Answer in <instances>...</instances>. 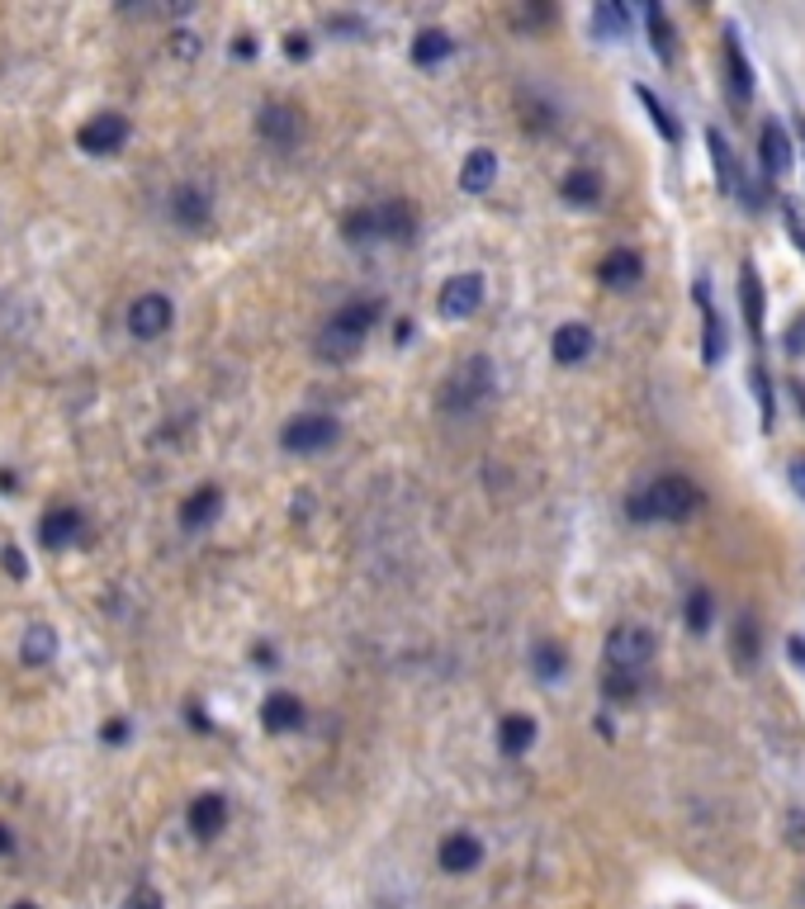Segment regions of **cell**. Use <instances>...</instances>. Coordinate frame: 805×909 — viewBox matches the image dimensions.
I'll return each mask as SVG.
<instances>
[{
	"label": "cell",
	"instance_id": "obj_48",
	"mask_svg": "<svg viewBox=\"0 0 805 909\" xmlns=\"http://www.w3.org/2000/svg\"><path fill=\"white\" fill-rule=\"evenodd\" d=\"M10 909H38V905H34V900H15V905H10Z\"/></svg>",
	"mask_w": 805,
	"mask_h": 909
},
{
	"label": "cell",
	"instance_id": "obj_15",
	"mask_svg": "<svg viewBox=\"0 0 805 909\" xmlns=\"http://www.w3.org/2000/svg\"><path fill=\"white\" fill-rule=\"evenodd\" d=\"M81 526H86V517L62 502V507L44 512V521H38V540H44V550H66L72 540H81Z\"/></svg>",
	"mask_w": 805,
	"mask_h": 909
},
{
	"label": "cell",
	"instance_id": "obj_25",
	"mask_svg": "<svg viewBox=\"0 0 805 909\" xmlns=\"http://www.w3.org/2000/svg\"><path fill=\"white\" fill-rule=\"evenodd\" d=\"M450 52H455V38H450L446 29H422L413 38V62L417 66H436V62H446Z\"/></svg>",
	"mask_w": 805,
	"mask_h": 909
},
{
	"label": "cell",
	"instance_id": "obj_36",
	"mask_svg": "<svg viewBox=\"0 0 805 909\" xmlns=\"http://www.w3.org/2000/svg\"><path fill=\"white\" fill-rule=\"evenodd\" d=\"M754 393H758V408H763V427L772 431V422H777V408H772V384H768V370H754Z\"/></svg>",
	"mask_w": 805,
	"mask_h": 909
},
{
	"label": "cell",
	"instance_id": "obj_42",
	"mask_svg": "<svg viewBox=\"0 0 805 909\" xmlns=\"http://www.w3.org/2000/svg\"><path fill=\"white\" fill-rule=\"evenodd\" d=\"M786 223H791V237H796V247L805 251V223H801V213H796V209H786Z\"/></svg>",
	"mask_w": 805,
	"mask_h": 909
},
{
	"label": "cell",
	"instance_id": "obj_8",
	"mask_svg": "<svg viewBox=\"0 0 805 909\" xmlns=\"http://www.w3.org/2000/svg\"><path fill=\"white\" fill-rule=\"evenodd\" d=\"M175 322V308L167 294H143L129 304V332L138 336V342H157V336H167Z\"/></svg>",
	"mask_w": 805,
	"mask_h": 909
},
{
	"label": "cell",
	"instance_id": "obj_23",
	"mask_svg": "<svg viewBox=\"0 0 805 909\" xmlns=\"http://www.w3.org/2000/svg\"><path fill=\"white\" fill-rule=\"evenodd\" d=\"M559 195L569 199V205H578V209H593V205H602V175L597 171H569L564 181H559Z\"/></svg>",
	"mask_w": 805,
	"mask_h": 909
},
{
	"label": "cell",
	"instance_id": "obj_3",
	"mask_svg": "<svg viewBox=\"0 0 805 909\" xmlns=\"http://www.w3.org/2000/svg\"><path fill=\"white\" fill-rule=\"evenodd\" d=\"M493 389H498V370H493V360L488 356H469V360H460L455 370H450L446 379V389H441V413L446 417H474V413H484L488 403H493Z\"/></svg>",
	"mask_w": 805,
	"mask_h": 909
},
{
	"label": "cell",
	"instance_id": "obj_47",
	"mask_svg": "<svg viewBox=\"0 0 805 909\" xmlns=\"http://www.w3.org/2000/svg\"><path fill=\"white\" fill-rule=\"evenodd\" d=\"M791 393H796V403H801V413H805V389H801V384H791Z\"/></svg>",
	"mask_w": 805,
	"mask_h": 909
},
{
	"label": "cell",
	"instance_id": "obj_14",
	"mask_svg": "<svg viewBox=\"0 0 805 909\" xmlns=\"http://www.w3.org/2000/svg\"><path fill=\"white\" fill-rule=\"evenodd\" d=\"M171 219L181 223V228H209L214 219V195L204 185H175V195H171Z\"/></svg>",
	"mask_w": 805,
	"mask_h": 909
},
{
	"label": "cell",
	"instance_id": "obj_22",
	"mask_svg": "<svg viewBox=\"0 0 805 909\" xmlns=\"http://www.w3.org/2000/svg\"><path fill=\"white\" fill-rule=\"evenodd\" d=\"M758 152H763V171H768V175H782L791 167V143H786V128L777 124V119H768V124H763Z\"/></svg>",
	"mask_w": 805,
	"mask_h": 909
},
{
	"label": "cell",
	"instance_id": "obj_13",
	"mask_svg": "<svg viewBox=\"0 0 805 909\" xmlns=\"http://www.w3.org/2000/svg\"><path fill=\"white\" fill-rule=\"evenodd\" d=\"M304 721H308V705L298 701L294 691H270V697L261 701V725L270 729V735H294Z\"/></svg>",
	"mask_w": 805,
	"mask_h": 909
},
{
	"label": "cell",
	"instance_id": "obj_40",
	"mask_svg": "<svg viewBox=\"0 0 805 909\" xmlns=\"http://www.w3.org/2000/svg\"><path fill=\"white\" fill-rule=\"evenodd\" d=\"M5 568H10V578H29V568H24V554L15 545H5Z\"/></svg>",
	"mask_w": 805,
	"mask_h": 909
},
{
	"label": "cell",
	"instance_id": "obj_38",
	"mask_svg": "<svg viewBox=\"0 0 805 909\" xmlns=\"http://www.w3.org/2000/svg\"><path fill=\"white\" fill-rule=\"evenodd\" d=\"M124 909H167V905H161V890H157V886H147V881H143V886H133V890H129V905H124Z\"/></svg>",
	"mask_w": 805,
	"mask_h": 909
},
{
	"label": "cell",
	"instance_id": "obj_2",
	"mask_svg": "<svg viewBox=\"0 0 805 909\" xmlns=\"http://www.w3.org/2000/svg\"><path fill=\"white\" fill-rule=\"evenodd\" d=\"M379 298H351L346 308H337L332 318H327V328L318 332V360H332V365H341V360H351L361 351V342H365V332L375 328L379 322Z\"/></svg>",
	"mask_w": 805,
	"mask_h": 909
},
{
	"label": "cell",
	"instance_id": "obj_34",
	"mask_svg": "<svg viewBox=\"0 0 805 909\" xmlns=\"http://www.w3.org/2000/svg\"><path fill=\"white\" fill-rule=\"evenodd\" d=\"M341 237H346V242H370V237H375V219H370V209L346 213V219H341Z\"/></svg>",
	"mask_w": 805,
	"mask_h": 909
},
{
	"label": "cell",
	"instance_id": "obj_21",
	"mask_svg": "<svg viewBox=\"0 0 805 909\" xmlns=\"http://www.w3.org/2000/svg\"><path fill=\"white\" fill-rule=\"evenodd\" d=\"M530 744H536V721L522 711H512V715H502L498 721V749L508 753V758H522Z\"/></svg>",
	"mask_w": 805,
	"mask_h": 909
},
{
	"label": "cell",
	"instance_id": "obj_5",
	"mask_svg": "<svg viewBox=\"0 0 805 909\" xmlns=\"http://www.w3.org/2000/svg\"><path fill=\"white\" fill-rule=\"evenodd\" d=\"M654 635L645 626H617L607 635V673H631L639 677L654 663Z\"/></svg>",
	"mask_w": 805,
	"mask_h": 909
},
{
	"label": "cell",
	"instance_id": "obj_6",
	"mask_svg": "<svg viewBox=\"0 0 805 909\" xmlns=\"http://www.w3.org/2000/svg\"><path fill=\"white\" fill-rule=\"evenodd\" d=\"M256 133H261L270 147L290 152V147H298V138H304V114H298V105H290V100H270V105H261V114H256Z\"/></svg>",
	"mask_w": 805,
	"mask_h": 909
},
{
	"label": "cell",
	"instance_id": "obj_29",
	"mask_svg": "<svg viewBox=\"0 0 805 909\" xmlns=\"http://www.w3.org/2000/svg\"><path fill=\"white\" fill-rule=\"evenodd\" d=\"M564 649H559L554 640H545V644H536V654H530V668H536V677L540 683H559L564 677Z\"/></svg>",
	"mask_w": 805,
	"mask_h": 909
},
{
	"label": "cell",
	"instance_id": "obj_7",
	"mask_svg": "<svg viewBox=\"0 0 805 909\" xmlns=\"http://www.w3.org/2000/svg\"><path fill=\"white\" fill-rule=\"evenodd\" d=\"M124 143H129V119L114 114V110L86 119L81 133H76V147H81V152H90V157H114Z\"/></svg>",
	"mask_w": 805,
	"mask_h": 909
},
{
	"label": "cell",
	"instance_id": "obj_37",
	"mask_svg": "<svg viewBox=\"0 0 805 909\" xmlns=\"http://www.w3.org/2000/svg\"><path fill=\"white\" fill-rule=\"evenodd\" d=\"M602 687H607V697H611V701H631L635 691H639V677H631V673H607V683H602Z\"/></svg>",
	"mask_w": 805,
	"mask_h": 909
},
{
	"label": "cell",
	"instance_id": "obj_39",
	"mask_svg": "<svg viewBox=\"0 0 805 909\" xmlns=\"http://www.w3.org/2000/svg\"><path fill=\"white\" fill-rule=\"evenodd\" d=\"M284 52H290V58H294V62H304V58H308V52H313V44H308V38H304V34H290V38H284Z\"/></svg>",
	"mask_w": 805,
	"mask_h": 909
},
{
	"label": "cell",
	"instance_id": "obj_16",
	"mask_svg": "<svg viewBox=\"0 0 805 909\" xmlns=\"http://www.w3.org/2000/svg\"><path fill=\"white\" fill-rule=\"evenodd\" d=\"M218 512H223V488L204 483V488H195V493L181 502V526H185V531H204V526L218 521Z\"/></svg>",
	"mask_w": 805,
	"mask_h": 909
},
{
	"label": "cell",
	"instance_id": "obj_10",
	"mask_svg": "<svg viewBox=\"0 0 805 909\" xmlns=\"http://www.w3.org/2000/svg\"><path fill=\"white\" fill-rule=\"evenodd\" d=\"M233 820V806H228L223 791H199L190 800V834L195 838H218Z\"/></svg>",
	"mask_w": 805,
	"mask_h": 909
},
{
	"label": "cell",
	"instance_id": "obj_17",
	"mask_svg": "<svg viewBox=\"0 0 805 909\" xmlns=\"http://www.w3.org/2000/svg\"><path fill=\"white\" fill-rule=\"evenodd\" d=\"M740 308H744V322H748V336L754 342H763V275H758V266L754 261H744L740 266Z\"/></svg>",
	"mask_w": 805,
	"mask_h": 909
},
{
	"label": "cell",
	"instance_id": "obj_45",
	"mask_svg": "<svg viewBox=\"0 0 805 909\" xmlns=\"http://www.w3.org/2000/svg\"><path fill=\"white\" fill-rule=\"evenodd\" d=\"M10 848H15V838H10V830L0 824V852H10Z\"/></svg>",
	"mask_w": 805,
	"mask_h": 909
},
{
	"label": "cell",
	"instance_id": "obj_49",
	"mask_svg": "<svg viewBox=\"0 0 805 909\" xmlns=\"http://www.w3.org/2000/svg\"><path fill=\"white\" fill-rule=\"evenodd\" d=\"M796 133H801V143H805V119H801V124H796Z\"/></svg>",
	"mask_w": 805,
	"mask_h": 909
},
{
	"label": "cell",
	"instance_id": "obj_4",
	"mask_svg": "<svg viewBox=\"0 0 805 909\" xmlns=\"http://www.w3.org/2000/svg\"><path fill=\"white\" fill-rule=\"evenodd\" d=\"M337 441H341V422L327 413H298L280 431V445L290 455H322V451H332Z\"/></svg>",
	"mask_w": 805,
	"mask_h": 909
},
{
	"label": "cell",
	"instance_id": "obj_11",
	"mask_svg": "<svg viewBox=\"0 0 805 909\" xmlns=\"http://www.w3.org/2000/svg\"><path fill=\"white\" fill-rule=\"evenodd\" d=\"M375 219V237L385 242H413L417 237V209L407 199H385V205H370Z\"/></svg>",
	"mask_w": 805,
	"mask_h": 909
},
{
	"label": "cell",
	"instance_id": "obj_31",
	"mask_svg": "<svg viewBox=\"0 0 805 909\" xmlns=\"http://www.w3.org/2000/svg\"><path fill=\"white\" fill-rule=\"evenodd\" d=\"M645 24H649V38H654V52H659L663 62H673V24L663 20V10L659 5H649L645 10Z\"/></svg>",
	"mask_w": 805,
	"mask_h": 909
},
{
	"label": "cell",
	"instance_id": "obj_43",
	"mask_svg": "<svg viewBox=\"0 0 805 909\" xmlns=\"http://www.w3.org/2000/svg\"><path fill=\"white\" fill-rule=\"evenodd\" d=\"M105 739H109V744H124V739H129V725H124V721H109V725H105Z\"/></svg>",
	"mask_w": 805,
	"mask_h": 909
},
{
	"label": "cell",
	"instance_id": "obj_26",
	"mask_svg": "<svg viewBox=\"0 0 805 909\" xmlns=\"http://www.w3.org/2000/svg\"><path fill=\"white\" fill-rule=\"evenodd\" d=\"M725 62H730V81H734V95H754V66H748L744 48H740V34H734V24L725 29Z\"/></svg>",
	"mask_w": 805,
	"mask_h": 909
},
{
	"label": "cell",
	"instance_id": "obj_9",
	"mask_svg": "<svg viewBox=\"0 0 805 909\" xmlns=\"http://www.w3.org/2000/svg\"><path fill=\"white\" fill-rule=\"evenodd\" d=\"M436 862H441V872H450V876L479 872V862H484V844H479V834H469V830L446 834V838H441V848H436Z\"/></svg>",
	"mask_w": 805,
	"mask_h": 909
},
{
	"label": "cell",
	"instance_id": "obj_12",
	"mask_svg": "<svg viewBox=\"0 0 805 909\" xmlns=\"http://www.w3.org/2000/svg\"><path fill=\"white\" fill-rule=\"evenodd\" d=\"M479 304H484V275H474V270H465V275H450L441 284V314L446 318H469Z\"/></svg>",
	"mask_w": 805,
	"mask_h": 909
},
{
	"label": "cell",
	"instance_id": "obj_32",
	"mask_svg": "<svg viewBox=\"0 0 805 909\" xmlns=\"http://www.w3.org/2000/svg\"><path fill=\"white\" fill-rule=\"evenodd\" d=\"M711 616H716L711 592H692V597H687V630H692V635H706V626H711Z\"/></svg>",
	"mask_w": 805,
	"mask_h": 909
},
{
	"label": "cell",
	"instance_id": "obj_41",
	"mask_svg": "<svg viewBox=\"0 0 805 909\" xmlns=\"http://www.w3.org/2000/svg\"><path fill=\"white\" fill-rule=\"evenodd\" d=\"M175 52H181V58H199V38H190V34H175Z\"/></svg>",
	"mask_w": 805,
	"mask_h": 909
},
{
	"label": "cell",
	"instance_id": "obj_18",
	"mask_svg": "<svg viewBox=\"0 0 805 909\" xmlns=\"http://www.w3.org/2000/svg\"><path fill=\"white\" fill-rule=\"evenodd\" d=\"M554 360L559 365H578V360H588L593 356V328L588 322H564V328H554Z\"/></svg>",
	"mask_w": 805,
	"mask_h": 909
},
{
	"label": "cell",
	"instance_id": "obj_33",
	"mask_svg": "<svg viewBox=\"0 0 805 909\" xmlns=\"http://www.w3.org/2000/svg\"><path fill=\"white\" fill-rule=\"evenodd\" d=\"M734 659H740V663L758 659V626L748 616H740V626H734Z\"/></svg>",
	"mask_w": 805,
	"mask_h": 909
},
{
	"label": "cell",
	"instance_id": "obj_35",
	"mask_svg": "<svg viewBox=\"0 0 805 909\" xmlns=\"http://www.w3.org/2000/svg\"><path fill=\"white\" fill-rule=\"evenodd\" d=\"M593 24L602 34H625V24H631V10H621V5H597L593 10Z\"/></svg>",
	"mask_w": 805,
	"mask_h": 909
},
{
	"label": "cell",
	"instance_id": "obj_46",
	"mask_svg": "<svg viewBox=\"0 0 805 909\" xmlns=\"http://www.w3.org/2000/svg\"><path fill=\"white\" fill-rule=\"evenodd\" d=\"M791 654H796V663H805V640H801V635L791 640Z\"/></svg>",
	"mask_w": 805,
	"mask_h": 909
},
{
	"label": "cell",
	"instance_id": "obj_27",
	"mask_svg": "<svg viewBox=\"0 0 805 909\" xmlns=\"http://www.w3.org/2000/svg\"><path fill=\"white\" fill-rule=\"evenodd\" d=\"M706 147H711V161H716L720 189H725V195H740V185H734V152H730L725 133H720V128H706Z\"/></svg>",
	"mask_w": 805,
	"mask_h": 909
},
{
	"label": "cell",
	"instance_id": "obj_19",
	"mask_svg": "<svg viewBox=\"0 0 805 909\" xmlns=\"http://www.w3.org/2000/svg\"><path fill=\"white\" fill-rule=\"evenodd\" d=\"M493 181H498V152L474 147L465 157V167H460V189H465V195H484V189H493Z\"/></svg>",
	"mask_w": 805,
	"mask_h": 909
},
{
	"label": "cell",
	"instance_id": "obj_24",
	"mask_svg": "<svg viewBox=\"0 0 805 909\" xmlns=\"http://www.w3.org/2000/svg\"><path fill=\"white\" fill-rule=\"evenodd\" d=\"M58 654V630L52 626H29L24 630V644H20V659L29 663V668H44Z\"/></svg>",
	"mask_w": 805,
	"mask_h": 909
},
{
	"label": "cell",
	"instance_id": "obj_44",
	"mask_svg": "<svg viewBox=\"0 0 805 909\" xmlns=\"http://www.w3.org/2000/svg\"><path fill=\"white\" fill-rule=\"evenodd\" d=\"M791 483H796V493L805 498V459H796V465H791Z\"/></svg>",
	"mask_w": 805,
	"mask_h": 909
},
{
	"label": "cell",
	"instance_id": "obj_1",
	"mask_svg": "<svg viewBox=\"0 0 805 909\" xmlns=\"http://www.w3.org/2000/svg\"><path fill=\"white\" fill-rule=\"evenodd\" d=\"M702 502L706 493L687 474H663V479H654L625 498V512H631V521H687L702 512Z\"/></svg>",
	"mask_w": 805,
	"mask_h": 909
},
{
	"label": "cell",
	"instance_id": "obj_30",
	"mask_svg": "<svg viewBox=\"0 0 805 909\" xmlns=\"http://www.w3.org/2000/svg\"><path fill=\"white\" fill-rule=\"evenodd\" d=\"M635 95H639V105H645V110H649V119H654V128H659V133H663L668 143H682V128H678V119H673V114L663 110V100H659V95H654L649 86H635Z\"/></svg>",
	"mask_w": 805,
	"mask_h": 909
},
{
	"label": "cell",
	"instance_id": "obj_20",
	"mask_svg": "<svg viewBox=\"0 0 805 909\" xmlns=\"http://www.w3.org/2000/svg\"><path fill=\"white\" fill-rule=\"evenodd\" d=\"M697 304H702V356L706 365H720V356H725V328H720V314H716V304H711V290L697 280Z\"/></svg>",
	"mask_w": 805,
	"mask_h": 909
},
{
	"label": "cell",
	"instance_id": "obj_28",
	"mask_svg": "<svg viewBox=\"0 0 805 909\" xmlns=\"http://www.w3.org/2000/svg\"><path fill=\"white\" fill-rule=\"evenodd\" d=\"M639 275H645V266H639L635 251H611L602 261V280L611 284V290H625V284H635Z\"/></svg>",
	"mask_w": 805,
	"mask_h": 909
}]
</instances>
